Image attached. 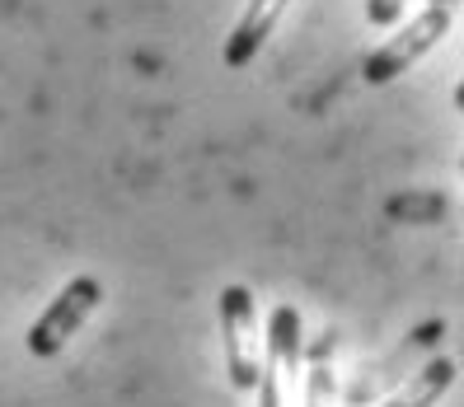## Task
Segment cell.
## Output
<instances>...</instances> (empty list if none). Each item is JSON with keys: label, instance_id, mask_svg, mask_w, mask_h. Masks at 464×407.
<instances>
[{"label": "cell", "instance_id": "cell-1", "mask_svg": "<svg viewBox=\"0 0 464 407\" xmlns=\"http://www.w3.org/2000/svg\"><path fill=\"white\" fill-rule=\"evenodd\" d=\"M450 24H455V10L450 5H427L422 14H413V24H403L390 43H380L371 52L362 75L371 80V85H390L394 75H403L413 62H422L427 52L450 33Z\"/></svg>", "mask_w": 464, "mask_h": 407}, {"label": "cell", "instance_id": "cell-2", "mask_svg": "<svg viewBox=\"0 0 464 407\" xmlns=\"http://www.w3.org/2000/svg\"><path fill=\"white\" fill-rule=\"evenodd\" d=\"M103 300V286L94 277H71L62 290H57V300H52L38 318H34V328L29 337H24V346H29V356L47 361V356H57V351L80 333V323H85L94 314V305Z\"/></svg>", "mask_w": 464, "mask_h": 407}, {"label": "cell", "instance_id": "cell-3", "mask_svg": "<svg viewBox=\"0 0 464 407\" xmlns=\"http://www.w3.org/2000/svg\"><path fill=\"white\" fill-rule=\"evenodd\" d=\"M221 337H226V374L235 389L258 384L263 365V337H258V305L244 286L221 290Z\"/></svg>", "mask_w": 464, "mask_h": 407}, {"label": "cell", "instance_id": "cell-4", "mask_svg": "<svg viewBox=\"0 0 464 407\" xmlns=\"http://www.w3.org/2000/svg\"><path fill=\"white\" fill-rule=\"evenodd\" d=\"M258 407H286V398H300V314L291 305L272 309L267 328V356L258 365Z\"/></svg>", "mask_w": 464, "mask_h": 407}, {"label": "cell", "instance_id": "cell-5", "mask_svg": "<svg viewBox=\"0 0 464 407\" xmlns=\"http://www.w3.org/2000/svg\"><path fill=\"white\" fill-rule=\"evenodd\" d=\"M286 5H291V0H249V5H244L239 24H235L230 38H226V52H221L230 71L249 66L258 57V47L272 38V29H277V19L286 14Z\"/></svg>", "mask_w": 464, "mask_h": 407}, {"label": "cell", "instance_id": "cell-6", "mask_svg": "<svg viewBox=\"0 0 464 407\" xmlns=\"http://www.w3.org/2000/svg\"><path fill=\"white\" fill-rule=\"evenodd\" d=\"M455 374H459V365L450 361V356H441V361H431V365H422L408 384L385 402V407H431V402H441L446 393H450V384H455Z\"/></svg>", "mask_w": 464, "mask_h": 407}, {"label": "cell", "instance_id": "cell-7", "mask_svg": "<svg viewBox=\"0 0 464 407\" xmlns=\"http://www.w3.org/2000/svg\"><path fill=\"white\" fill-rule=\"evenodd\" d=\"M390 215H408V221H441L446 215V197H413V193H403L390 202Z\"/></svg>", "mask_w": 464, "mask_h": 407}, {"label": "cell", "instance_id": "cell-8", "mask_svg": "<svg viewBox=\"0 0 464 407\" xmlns=\"http://www.w3.org/2000/svg\"><path fill=\"white\" fill-rule=\"evenodd\" d=\"M305 407H334V370H329V361H324V351H319V361H314V370H310Z\"/></svg>", "mask_w": 464, "mask_h": 407}, {"label": "cell", "instance_id": "cell-9", "mask_svg": "<svg viewBox=\"0 0 464 407\" xmlns=\"http://www.w3.org/2000/svg\"><path fill=\"white\" fill-rule=\"evenodd\" d=\"M408 0H366V19L375 24V29H385V24H394L403 14Z\"/></svg>", "mask_w": 464, "mask_h": 407}, {"label": "cell", "instance_id": "cell-10", "mask_svg": "<svg viewBox=\"0 0 464 407\" xmlns=\"http://www.w3.org/2000/svg\"><path fill=\"white\" fill-rule=\"evenodd\" d=\"M431 5H450V10H455V5H459V0H431Z\"/></svg>", "mask_w": 464, "mask_h": 407}]
</instances>
